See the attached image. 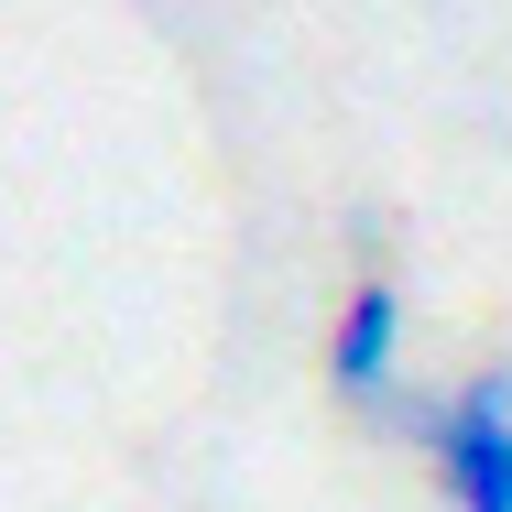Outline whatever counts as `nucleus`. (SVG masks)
I'll return each mask as SVG.
<instances>
[{"label":"nucleus","mask_w":512,"mask_h":512,"mask_svg":"<svg viewBox=\"0 0 512 512\" xmlns=\"http://www.w3.org/2000/svg\"><path fill=\"white\" fill-rule=\"evenodd\" d=\"M327 393L349 414H393V393H404V295H393V273L349 284V306L327 327Z\"/></svg>","instance_id":"nucleus-2"},{"label":"nucleus","mask_w":512,"mask_h":512,"mask_svg":"<svg viewBox=\"0 0 512 512\" xmlns=\"http://www.w3.org/2000/svg\"><path fill=\"white\" fill-rule=\"evenodd\" d=\"M436 491L447 512H512V360L469 371L447 393V425H436Z\"/></svg>","instance_id":"nucleus-1"}]
</instances>
